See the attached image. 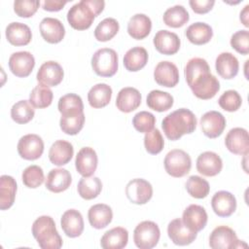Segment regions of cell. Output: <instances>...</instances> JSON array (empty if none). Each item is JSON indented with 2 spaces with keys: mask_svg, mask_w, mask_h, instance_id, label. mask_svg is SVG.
Here are the masks:
<instances>
[{
  "mask_svg": "<svg viewBox=\"0 0 249 249\" xmlns=\"http://www.w3.org/2000/svg\"><path fill=\"white\" fill-rule=\"evenodd\" d=\"M184 74L189 88L199 99H211L220 90V83L212 75L208 62L204 58L193 57L189 59L184 68Z\"/></svg>",
  "mask_w": 249,
  "mask_h": 249,
  "instance_id": "1",
  "label": "cell"
},
{
  "mask_svg": "<svg viewBox=\"0 0 249 249\" xmlns=\"http://www.w3.org/2000/svg\"><path fill=\"white\" fill-rule=\"evenodd\" d=\"M197 121L195 114L186 108L177 109L167 116L161 122V128L165 136L175 141L185 134H191L196 128Z\"/></svg>",
  "mask_w": 249,
  "mask_h": 249,
  "instance_id": "2",
  "label": "cell"
},
{
  "mask_svg": "<svg viewBox=\"0 0 249 249\" xmlns=\"http://www.w3.org/2000/svg\"><path fill=\"white\" fill-rule=\"evenodd\" d=\"M105 2L101 0H82L73 5L67 13V21L76 30L89 28L95 18L104 10Z\"/></svg>",
  "mask_w": 249,
  "mask_h": 249,
  "instance_id": "3",
  "label": "cell"
},
{
  "mask_svg": "<svg viewBox=\"0 0 249 249\" xmlns=\"http://www.w3.org/2000/svg\"><path fill=\"white\" fill-rule=\"evenodd\" d=\"M32 234L42 249H59L62 246V238L51 216L37 218L32 225Z\"/></svg>",
  "mask_w": 249,
  "mask_h": 249,
  "instance_id": "4",
  "label": "cell"
},
{
  "mask_svg": "<svg viewBox=\"0 0 249 249\" xmlns=\"http://www.w3.org/2000/svg\"><path fill=\"white\" fill-rule=\"evenodd\" d=\"M119 57L115 50L102 48L97 50L91 57V67L100 77H112L118 71Z\"/></svg>",
  "mask_w": 249,
  "mask_h": 249,
  "instance_id": "5",
  "label": "cell"
},
{
  "mask_svg": "<svg viewBox=\"0 0 249 249\" xmlns=\"http://www.w3.org/2000/svg\"><path fill=\"white\" fill-rule=\"evenodd\" d=\"M163 164L167 174L175 178H180L190 172L192 160L189 154L185 151L173 149L166 154Z\"/></svg>",
  "mask_w": 249,
  "mask_h": 249,
  "instance_id": "6",
  "label": "cell"
},
{
  "mask_svg": "<svg viewBox=\"0 0 249 249\" xmlns=\"http://www.w3.org/2000/svg\"><path fill=\"white\" fill-rule=\"evenodd\" d=\"M160 237L159 226L153 221H143L139 223L133 231V241L140 249L154 248Z\"/></svg>",
  "mask_w": 249,
  "mask_h": 249,
  "instance_id": "7",
  "label": "cell"
},
{
  "mask_svg": "<svg viewBox=\"0 0 249 249\" xmlns=\"http://www.w3.org/2000/svg\"><path fill=\"white\" fill-rule=\"evenodd\" d=\"M243 243L240 241L235 231L227 227L219 226L215 228L209 236V246L213 249H233L242 247Z\"/></svg>",
  "mask_w": 249,
  "mask_h": 249,
  "instance_id": "8",
  "label": "cell"
},
{
  "mask_svg": "<svg viewBox=\"0 0 249 249\" xmlns=\"http://www.w3.org/2000/svg\"><path fill=\"white\" fill-rule=\"evenodd\" d=\"M125 195L130 202L138 205L145 204L153 196V187L147 180L135 178L126 184Z\"/></svg>",
  "mask_w": 249,
  "mask_h": 249,
  "instance_id": "9",
  "label": "cell"
},
{
  "mask_svg": "<svg viewBox=\"0 0 249 249\" xmlns=\"http://www.w3.org/2000/svg\"><path fill=\"white\" fill-rule=\"evenodd\" d=\"M43 152L44 141L37 134L23 135L18 142V153L24 160H35L43 155Z\"/></svg>",
  "mask_w": 249,
  "mask_h": 249,
  "instance_id": "10",
  "label": "cell"
},
{
  "mask_svg": "<svg viewBox=\"0 0 249 249\" xmlns=\"http://www.w3.org/2000/svg\"><path fill=\"white\" fill-rule=\"evenodd\" d=\"M35 66V58L29 52L22 51L11 54L9 58V68L11 72L19 78L29 76Z\"/></svg>",
  "mask_w": 249,
  "mask_h": 249,
  "instance_id": "11",
  "label": "cell"
},
{
  "mask_svg": "<svg viewBox=\"0 0 249 249\" xmlns=\"http://www.w3.org/2000/svg\"><path fill=\"white\" fill-rule=\"evenodd\" d=\"M64 77L63 68L59 63L53 60L44 62L36 75L37 81L47 87H55L59 85Z\"/></svg>",
  "mask_w": 249,
  "mask_h": 249,
  "instance_id": "12",
  "label": "cell"
},
{
  "mask_svg": "<svg viewBox=\"0 0 249 249\" xmlns=\"http://www.w3.org/2000/svg\"><path fill=\"white\" fill-rule=\"evenodd\" d=\"M226 119L218 111H208L200 119V127L203 134L208 138H217L226 127Z\"/></svg>",
  "mask_w": 249,
  "mask_h": 249,
  "instance_id": "13",
  "label": "cell"
},
{
  "mask_svg": "<svg viewBox=\"0 0 249 249\" xmlns=\"http://www.w3.org/2000/svg\"><path fill=\"white\" fill-rule=\"evenodd\" d=\"M225 145L234 155H247L249 152L248 131L242 127L231 128L226 135Z\"/></svg>",
  "mask_w": 249,
  "mask_h": 249,
  "instance_id": "14",
  "label": "cell"
},
{
  "mask_svg": "<svg viewBox=\"0 0 249 249\" xmlns=\"http://www.w3.org/2000/svg\"><path fill=\"white\" fill-rule=\"evenodd\" d=\"M167 234L170 240L180 246L191 244L197 236V232L191 231L182 221V219H174L167 226Z\"/></svg>",
  "mask_w": 249,
  "mask_h": 249,
  "instance_id": "15",
  "label": "cell"
},
{
  "mask_svg": "<svg viewBox=\"0 0 249 249\" xmlns=\"http://www.w3.org/2000/svg\"><path fill=\"white\" fill-rule=\"evenodd\" d=\"M154 79L161 87L173 88L179 82L178 68L171 61H160L154 70Z\"/></svg>",
  "mask_w": 249,
  "mask_h": 249,
  "instance_id": "16",
  "label": "cell"
},
{
  "mask_svg": "<svg viewBox=\"0 0 249 249\" xmlns=\"http://www.w3.org/2000/svg\"><path fill=\"white\" fill-rule=\"evenodd\" d=\"M156 50L162 54H175L181 46V41L178 35L168 30H160L156 33L153 39Z\"/></svg>",
  "mask_w": 249,
  "mask_h": 249,
  "instance_id": "17",
  "label": "cell"
},
{
  "mask_svg": "<svg viewBox=\"0 0 249 249\" xmlns=\"http://www.w3.org/2000/svg\"><path fill=\"white\" fill-rule=\"evenodd\" d=\"M98 158L96 152L90 147H83L77 154L75 166L83 177H90L97 168Z\"/></svg>",
  "mask_w": 249,
  "mask_h": 249,
  "instance_id": "18",
  "label": "cell"
},
{
  "mask_svg": "<svg viewBox=\"0 0 249 249\" xmlns=\"http://www.w3.org/2000/svg\"><path fill=\"white\" fill-rule=\"evenodd\" d=\"M211 206L216 215L227 218L234 213L236 209V199L231 193L219 191L212 196Z\"/></svg>",
  "mask_w": 249,
  "mask_h": 249,
  "instance_id": "19",
  "label": "cell"
},
{
  "mask_svg": "<svg viewBox=\"0 0 249 249\" xmlns=\"http://www.w3.org/2000/svg\"><path fill=\"white\" fill-rule=\"evenodd\" d=\"M42 38L50 44H57L62 41L65 35V28L62 22L54 18H45L39 24Z\"/></svg>",
  "mask_w": 249,
  "mask_h": 249,
  "instance_id": "20",
  "label": "cell"
},
{
  "mask_svg": "<svg viewBox=\"0 0 249 249\" xmlns=\"http://www.w3.org/2000/svg\"><path fill=\"white\" fill-rule=\"evenodd\" d=\"M223 161L218 154L206 151L201 153L196 160V170L203 176L213 177L221 172Z\"/></svg>",
  "mask_w": 249,
  "mask_h": 249,
  "instance_id": "21",
  "label": "cell"
},
{
  "mask_svg": "<svg viewBox=\"0 0 249 249\" xmlns=\"http://www.w3.org/2000/svg\"><path fill=\"white\" fill-rule=\"evenodd\" d=\"M208 216L205 209L197 204L189 205L183 212V223L193 231L198 232L203 230L207 224Z\"/></svg>",
  "mask_w": 249,
  "mask_h": 249,
  "instance_id": "22",
  "label": "cell"
},
{
  "mask_svg": "<svg viewBox=\"0 0 249 249\" xmlns=\"http://www.w3.org/2000/svg\"><path fill=\"white\" fill-rule=\"evenodd\" d=\"M60 226L68 237L80 236L84 231V219L81 212L76 209L66 210L61 216Z\"/></svg>",
  "mask_w": 249,
  "mask_h": 249,
  "instance_id": "23",
  "label": "cell"
},
{
  "mask_svg": "<svg viewBox=\"0 0 249 249\" xmlns=\"http://www.w3.org/2000/svg\"><path fill=\"white\" fill-rule=\"evenodd\" d=\"M141 99V94L137 89L132 87L123 88L118 92L116 106L121 112L130 113L140 106Z\"/></svg>",
  "mask_w": 249,
  "mask_h": 249,
  "instance_id": "24",
  "label": "cell"
},
{
  "mask_svg": "<svg viewBox=\"0 0 249 249\" xmlns=\"http://www.w3.org/2000/svg\"><path fill=\"white\" fill-rule=\"evenodd\" d=\"M72 183L70 172L65 168L52 169L46 179V188L53 193L58 194L66 191Z\"/></svg>",
  "mask_w": 249,
  "mask_h": 249,
  "instance_id": "25",
  "label": "cell"
},
{
  "mask_svg": "<svg viewBox=\"0 0 249 249\" xmlns=\"http://www.w3.org/2000/svg\"><path fill=\"white\" fill-rule=\"evenodd\" d=\"M215 68L220 77L226 80L234 78L239 70L237 58L229 52L221 53L215 61Z\"/></svg>",
  "mask_w": 249,
  "mask_h": 249,
  "instance_id": "26",
  "label": "cell"
},
{
  "mask_svg": "<svg viewBox=\"0 0 249 249\" xmlns=\"http://www.w3.org/2000/svg\"><path fill=\"white\" fill-rule=\"evenodd\" d=\"M74 155L72 144L65 140H56L49 150L50 161L57 166L67 164Z\"/></svg>",
  "mask_w": 249,
  "mask_h": 249,
  "instance_id": "27",
  "label": "cell"
},
{
  "mask_svg": "<svg viewBox=\"0 0 249 249\" xmlns=\"http://www.w3.org/2000/svg\"><path fill=\"white\" fill-rule=\"evenodd\" d=\"M6 38L13 46L28 45L32 39V32L28 25L21 22H11L6 27Z\"/></svg>",
  "mask_w": 249,
  "mask_h": 249,
  "instance_id": "28",
  "label": "cell"
},
{
  "mask_svg": "<svg viewBox=\"0 0 249 249\" xmlns=\"http://www.w3.org/2000/svg\"><path fill=\"white\" fill-rule=\"evenodd\" d=\"M88 218L90 226L96 230L106 228L113 219V211L111 207L104 203H97L89 207Z\"/></svg>",
  "mask_w": 249,
  "mask_h": 249,
  "instance_id": "29",
  "label": "cell"
},
{
  "mask_svg": "<svg viewBox=\"0 0 249 249\" xmlns=\"http://www.w3.org/2000/svg\"><path fill=\"white\" fill-rule=\"evenodd\" d=\"M128 242V231L123 227H116L107 231L100 239L103 249H122Z\"/></svg>",
  "mask_w": 249,
  "mask_h": 249,
  "instance_id": "30",
  "label": "cell"
},
{
  "mask_svg": "<svg viewBox=\"0 0 249 249\" xmlns=\"http://www.w3.org/2000/svg\"><path fill=\"white\" fill-rule=\"evenodd\" d=\"M152 29L151 18L144 14L132 16L127 23V32L130 37L136 40L146 38Z\"/></svg>",
  "mask_w": 249,
  "mask_h": 249,
  "instance_id": "31",
  "label": "cell"
},
{
  "mask_svg": "<svg viewBox=\"0 0 249 249\" xmlns=\"http://www.w3.org/2000/svg\"><path fill=\"white\" fill-rule=\"evenodd\" d=\"M187 39L194 45H204L208 43L212 36H213V30L212 27L201 21L195 22L188 26V28L185 31Z\"/></svg>",
  "mask_w": 249,
  "mask_h": 249,
  "instance_id": "32",
  "label": "cell"
},
{
  "mask_svg": "<svg viewBox=\"0 0 249 249\" xmlns=\"http://www.w3.org/2000/svg\"><path fill=\"white\" fill-rule=\"evenodd\" d=\"M112 98V89L104 83L94 85L88 92V101L92 108L99 109L107 106Z\"/></svg>",
  "mask_w": 249,
  "mask_h": 249,
  "instance_id": "33",
  "label": "cell"
},
{
  "mask_svg": "<svg viewBox=\"0 0 249 249\" xmlns=\"http://www.w3.org/2000/svg\"><path fill=\"white\" fill-rule=\"evenodd\" d=\"M148 53L143 47H133L129 49L124 56V65L129 72L141 70L148 62Z\"/></svg>",
  "mask_w": 249,
  "mask_h": 249,
  "instance_id": "34",
  "label": "cell"
},
{
  "mask_svg": "<svg viewBox=\"0 0 249 249\" xmlns=\"http://www.w3.org/2000/svg\"><path fill=\"white\" fill-rule=\"evenodd\" d=\"M17 182L9 175L0 177V209L6 210L12 207L15 202L17 193Z\"/></svg>",
  "mask_w": 249,
  "mask_h": 249,
  "instance_id": "35",
  "label": "cell"
},
{
  "mask_svg": "<svg viewBox=\"0 0 249 249\" xmlns=\"http://www.w3.org/2000/svg\"><path fill=\"white\" fill-rule=\"evenodd\" d=\"M173 96L162 90L153 89L151 90L146 99V103L148 107L157 112H165L169 110L173 106Z\"/></svg>",
  "mask_w": 249,
  "mask_h": 249,
  "instance_id": "36",
  "label": "cell"
},
{
  "mask_svg": "<svg viewBox=\"0 0 249 249\" xmlns=\"http://www.w3.org/2000/svg\"><path fill=\"white\" fill-rule=\"evenodd\" d=\"M102 190V183L98 177H83L77 186L80 196L86 200H90L99 196Z\"/></svg>",
  "mask_w": 249,
  "mask_h": 249,
  "instance_id": "37",
  "label": "cell"
},
{
  "mask_svg": "<svg viewBox=\"0 0 249 249\" xmlns=\"http://www.w3.org/2000/svg\"><path fill=\"white\" fill-rule=\"evenodd\" d=\"M190 19V15L188 11L182 5H175L168 8L163 16L162 20L165 25L173 28L182 27Z\"/></svg>",
  "mask_w": 249,
  "mask_h": 249,
  "instance_id": "38",
  "label": "cell"
},
{
  "mask_svg": "<svg viewBox=\"0 0 249 249\" xmlns=\"http://www.w3.org/2000/svg\"><path fill=\"white\" fill-rule=\"evenodd\" d=\"M85 119L84 112L61 115L59 125L64 133L68 135H76L84 127Z\"/></svg>",
  "mask_w": 249,
  "mask_h": 249,
  "instance_id": "39",
  "label": "cell"
},
{
  "mask_svg": "<svg viewBox=\"0 0 249 249\" xmlns=\"http://www.w3.org/2000/svg\"><path fill=\"white\" fill-rule=\"evenodd\" d=\"M53 93L52 89L42 84L37 85L29 94V102L34 108H47L53 102Z\"/></svg>",
  "mask_w": 249,
  "mask_h": 249,
  "instance_id": "40",
  "label": "cell"
},
{
  "mask_svg": "<svg viewBox=\"0 0 249 249\" xmlns=\"http://www.w3.org/2000/svg\"><path fill=\"white\" fill-rule=\"evenodd\" d=\"M120 24L113 18H106L101 20L94 29V37L99 42L111 40L119 32Z\"/></svg>",
  "mask_w": 249,
  "mask_h": 249,
  "instance_id": "41",
  "label": "cell"
},
{
  "mask_svg": "<svg viewBox=\"0 0 249 249\" xmlns=\"http://www.w3.org/2000/svg\"><path fill=\"white\" fill-rule=\"evenodd\" d=\"M34 115V107L30 104L29 100H19L11 108V117L17 124H27L33 119Z\"/></svg>",
  "mask_w": 249,
  "mask_h": 249,
  "instance_id": "42",
  "label": "cell"
},
{
  "mask_svg": "<svg viewBox=\"0 0 249 249\" xmlns=\"http://www.w3.org/2000/svg\"><path fill=\"white\" fill-rule=\"evenodd\" d=\"M185 186L188 194L191 196L198 199L206 197L210 191L209 183L205 179L197 175L190 176Z\"/></svg>",
  "mask_w": 249,
  "mask_h": 249,
  "instance_id": "43",
  "label": "cell"
},
{
  "mask_svg": "<svg viewBox=\"0 0 249 249\" xmlns=\"http://www.w3.org/2000/svg\"><path fill=\"white\" fill-rule=\"evenodd\" d=\"M58 111L61 115L84 112V104L81 96L75 93H67L58 100Z\"/></svg>",
  "mask_w": 249,
  "mask_h": 249,
  "instance_id": "44",
  "label": "cell"
},
{
  "mask_svg": "<svg viewBox=\"0 0 249 249\" xmlns=\"http://www.w3.org/2000/svg\"><path fill=\"white\" fill-rule=\"evenodd\" d=\"M21 180L27 188L36 189L40 187L45 180L44 171L39 165H29L22 171Z\"/></svg>",
  "mask_w": 249,
  "mask_h": 249,
  "instance_id": "45",
  "label": "cell"
},
{
  "mask_svg": "<svg viewBox=\"0 0 249 249\" xmlns=\"http://www.w3.org/2000/svg\"><path fill=\"white\" fill-rule=\"evenodd\" d=\"M144 146L146 151L151 155H158L162 151L164 140L158 128H153L145 133Z\"/></svg>",
  "mask_w": 249,
  "mask_h": 249,
  "instance_id": "46",
  "label": "cell"
},
{
  "mask_svg": "<svg viewBox=\"0 0 249 249\" xmlns=\"http://www.w3.org/2000/svg\"><path fill=\"white\" fill-rule=\"evenodd\" d=\"M218 104L223 110L227 112H235L240 108L242 104V98L236 90L229 89L219 97Z\"/></svg>",
  "mask_w": 249,
  "mask_h": 249,
  "instance_id": "47",
  "label": "cell"
},
{
  "mask_svg": "<svg viewBox=\"0 0 249 249\" xmlns=\"http://www.w3.org/2000/svg\"><path fill=\"white\" fill-rule=\"evenodd\" d=\"M156 124L155 116L147 111H140L136 113L132 119L134 128L140 133H146L152 130Z\"/></svg>",
  "mask_w": 249,
  "mask_h": 249,
  "instance_id": "48",
  "label": "cell"
},
{
  "mask_svg": "<svg viewBox=\"0 0 249 249\" xmlns=\"http://www.w3.org/2000/svg\"><path fill=\"white\" fill-rule=\"evenodd\" d=\"M231 46L240 54H248L249 53V31L238 30L232 34L231 38Z\"/></svg>",
  "mask_w": 249,
  "mask_h": 249,
  "instance_id": "49",
  "label": "cell"
},
{
  "mask_svg": "<svg viewBox=\"0 0 249 249\" xmlns=\"http://www.w3.org/2000/svg\"><path fill=\"white\" fill-rule=\"evenodd\" d=\"M40 1L17 0L14 2V11L20 18H30L38 10Z\"/></svg>",
  "mask_w": 249,
  "mask_h": 249,
  "instance_id": "50",
  "label": "cell"
},
{
  "mask_svg": "<svg viewBox=\"0 0 249 249\" xmlns=\"http://www.w3.org/2000/svg\"><path fill=\"white\" fill-rule=\"evenodd\" d=\"M192 10L196 14L203 15L210 12L215 4L214 0H191L189 2Z\"/></svg>",
  "mask_w": 249,
  "mask_h": 249,
  "instance_id": "51",
  "label": "cell"
},
{
  "mask_svg": "<svg viewBox=\"0 0 249 249\" xmlns=\"http://www.w3.org/2000/svg\"><path fill=\"white\" fill-rule=\"evenodd\" d=\"M67 1H59V0H46L43 2L42 7L45 11L48 12H58L60 11L65 5Z\"/></svg>",
  "mask_w": 249,
  "mask_h": 249,
  "instance_id": "52",
  "label": "cell"
},
{
  "mask_svg": "<svg viewBox=\"0 0 249 249\" xmlns=\"http://www.w3.org/2000/svg\"><path fill=\"white\" fill-rule=\"evenodd\" d=\"M248 8H249V5H246L244 7V9L240 12V21L243 23L244 26L248 27L249 26V23H248Z\"/></svg>",
  "mask_w": 249,
  "mask_h": 249,
  "instance_id": "53",
  "label": "cell"
}]
</instances>
